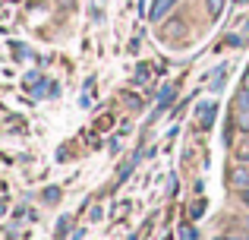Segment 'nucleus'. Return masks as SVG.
Masks as SVG:
<instances>
[{"mask_svg":"<svg viewBox=\"0 0 249 240\" xmlns=\"http://www.w3.org/2000/svg\"><path fill=\"white\" fill-rule=\"evenodd\" d=\"M180 237L183 240H196V231L193 228H180Z\"/></svg>","mask_w":249,"mask_h":240,"instance_id":"0eeeda50","label":"nucleus"},{"mask_svg":"<svg viewBox=\"0 0 249 240\" xmlns=\"http://www.w3.org/2000/svg\"><path fill=\"white\" fill-rule=\"evenodd\" d=\"M231 180H233L237 186H243V184H249V171H233V174H231Z\"/></svg>","mask_w":249,"mask_h":240,"instance_id":"20e7f679","label":"nucleus"},{"mask_svg":"<svg viewBox=\"0 0 249 240\" xmlns=\"http://www.w3.org/2000/svg\"><path fill=\"white\" fill-rule=\"evenodd\" d=\"M243 203H246V205H249V193H243Z\"/></svg>","mask_w":249,"mask_h":240,"instance_id":"1a4fd4ad","label":"nucleus"},{"mask_svg":"<svg viewBox=\"0 0 249 240\" xmlns=\"http://www.w3.org/2000/svg\"><path fill=\"white\" fill-rule=\"evenodd\" d=\"M174 3H177V0H155V3H152V19H161Z\"/></svg>","mask_w":249,"mask_h":240,"instance_id":"f03ea898","label":"nucleus"},{"mask_svg":"<svg viewBox=\"0 0 249 240\" xmlns=\"http://www.w3.org/2000/svg\"><path fill=\"white\" fill-rule=\"evenodd\" d=\"M237 158H240V161H246V158H249V136L237 146Z\"/></svg>","mask_w":249,"mask_h":240,"instance_id":"39448f33","label":"nucleus"},{"mask_svg":"<svg viewBox=\"0 0 249 240\" xmlns=\"http://www.w3.org/2000/svg\"><path fill=\"white\" fill-rule=\"evenodd\" d=\"M221 3H224V0H208V10L218 16V13H221Z\"/></svg>","mask_w":249,"mask_h":240,"instance_id":"423d86ee","label":"nucleus"},{"mask_svg":"<svg viewBox=\"0 0 249 240\" xmlns=\"http://www.w3.org/2000/svg\"><path fill=\"white\" fill-rule=\"evenodd\" d=\"M243 89H249V70H246V76H243Z\"/></svg>","mask_w":249,"mask_h":240,"instance_id":"6e6552de","label":"nucleus"},{"mask_svg":"<svg viewBox=\"0 0 249 240\" xmlns=\"http://www.w3.org/2000/svg\"><path fill=\"white\" fill-rule=\"evenodd\" d=\"M199 117H202V123H205V127H212V120H214V105H205Z\"/></svg>","mask_w":249,"mask_h":240,"instance_id":"7ed1b4c3","label":"nucleus"},{"mask_svg":"<svg viewBox=\"0 0 249 240\" xmlns=\"http://www.w3.org/2000/svg\"><path fill=\"white\" fill-rule=\"evenodd\" d=\"M237 123L249 133V89H243L237 95Z\"/></svg>","mask_w":249,"mask_h":240,"instance_id":"f257e3e1","label":"nucleus"}]
</instances>
